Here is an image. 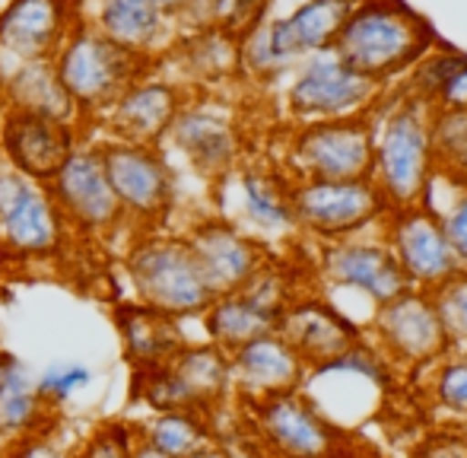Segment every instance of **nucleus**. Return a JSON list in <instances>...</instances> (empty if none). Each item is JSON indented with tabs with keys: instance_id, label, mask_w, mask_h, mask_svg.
Returning a JSON list of instances; mask_svg holds the SVG:
<instances>
[{
	"instance_id": "4c0bfd02",
	"label": "nucleus",
	"mask_w": 467,
	"mask_h": 458,
	"mask_svg": "<svg viewBox=\"0 0 467 458\" xmlns=\"http://www.w3.org/2000/svg\"><path fill=\"white\" fill-rule=\"evenodd\" d=\"M439 224L445 229V239H449L451 252H455V261L462 271H467V185L458 179L455 194H449L445 207L436 211Z\"/></svg>"
},
{
	"instance_id": "c85d7f7f",
	"label": "nucleus",
	"mask_w": 467,
	"mask_h": 458,
	"mask_svg": "<svg viewBox=\"0 0 467 458\" xmlns=\"http://www.w3.org/2000/svg\"><path fill=\"white\" fill-rule=\"evenodd\" d=\"M0 99H4L6 109H19V112L55 118V121L64 124L80 121V112H77L67 89L61 87L51 61L16 64V70H10L0 83Z\"/></svg>"
},
{
	"instance_id": "a211bd4d",
	"label": "nucleus",
	"mask_w": 467,
	"mask_h": 458,
	"mask_svg": "<svg viewBox=\"0 0 467 458\" xmlns=\"http://www.w3.org/2000/svg\"><path fill=\"white\" fill-rule=\"evenodd\" d=\"M213 297L242 290L271 261V248L226 217H203L182 233Z\"/></svg>"
},
{
	"instance_id": "9b49d317",
	"label": "nucleus",
	"mask_w": 467,
	"mask_h": 458,
	"mask_svg": "<svg viewBox=\"0 0 467 458\" xmlns=\"http://www.w3.org/2000/svg\"><path fill=\"white\" fill-rule=\"evenodd\" d=\"M293 299V277L271 258L242 290L213 297V303L201 316L207 344L220 347L223 353H233L235 347L254 341L261 335H271V331H277L283 309Z\"/></svg>"
},
{
	"instance_id": "c9c22d12",
	"label": "nucleus",
	"mask_w": 467,
	"mask_h": 458,
	"mask_svg": "<svg viewBox=\"0 0 467 458\" xmlns=\"http://www.w3.org/2000/svg\"><path fill=\"white\" fill-rule=\"evenodd\" d=\"M93 382V370L83 363H57L51 366L48 372H42V376L36 379V389L38 395H42V401L48 404V408H61V404H67L70 398L77 395L80 389H87V385Z\"/></svg>"
},
{
	"instance_id": "7c9ffc66",
	"label": "nucleus",
	"mask_w": 467,
	"mask_h": 458,
	"mask_svg": "<svg viewBox=\"0 0 467 458\" xmlns=\"http://www.w3.org/2000/svg\"><path fill=\"white\" fill-rule=\"evenodd\" d=\"M134 433L137 442L169 458H191L216 442L210 417L197 411H156L143 421H134Z\"/></svg>"
},
{
	"instance_id": "ea45409f",
	"label": "nucleus",
	"mask_w": 467,
	"mask_h": 458,
	"mask_svg": "<svg viewBox=\"0 0 467 458\" xmlns=\"http://www.w3.org/2000/svg\"><path fill=\"white\" fill-rule=\"evenodd\" d=\"M4 458H70V449H64V442L57 440V433H38V436H26V440L6 442Z\"/></svg>"
},
{
	"instance_id": "393cba45",
	"label": "nucleus",
	"mask_w": 467,
	"mask_h": 458,
	"mask_svg": "<svg viewBox=\"0 0 467 458\" xmlns=\"http://www.w3.org/2000/svg\"><path fill=\"white\" fill-rule=\"evenodd\" d=\"M277 335L302 357L306 366H318L363 341V328L325 297H296L283 309Z\"/></svg>"
},
{
	"instance_id": "2f4dec72",
	"label": "nucleus",
	"mask_w": 467,
	"mask_h": 458,
	"mask_svg": "<svg viewBox=\"0 0 467 458\" xmlns=\"http://www.w3.org/2000/svg\"><path fill=\"white\" fill-rule=\"evenodd\" d=\"M179 57L194 80H226V77L239 74V38L220 26L203 23L194 36L185 38Z\"/></svg>"
},
{
	"instance_id": "37998d69",
	"label": "nucleus",
	"mask_w": 467,
	"mask_h": 458,
	"mask_svg": "<svg viewBox=\"0 0 467 458\" xmlns=\"http://www.w3.org/2000/svg\"><path fill=\"white\" fill-rule=\"evenodd\" d=\"M191 458H235V455L229 453L226 446H220V442H213V446L201 449V453H197V455H191Z\"/></svg>"
},
{
	"instance_id": "7ed1b4c3",
	"label": "nucleus",
	"mask_w": 467,
	"mask_h": 458,
	"mask_svg": "<svg viewBox=\"0 0 467 458\" xmlns=\"http://www.w3.org/2000/svg\"><path fill=\"white\" fill-rule=\"evenodd\" d=\"M134 303L172 316L179 322L201 318L213 303V293L203 284L201 267L191 255L185 235L175 233H140L124 252Z\"/></svg>"
},
{
	"instance_id": "9d476101",
	"label": "nucleus",
	"mask_w": 467,
	"mask_h": 458,
	"mask_svg": "<svg viewBox=\"0 0 467 458\" xmlns=\"http://www.w3.org/2000/svg\"><path fill=\"white\" fill-rule=\"evenodd\" d=\"M283 175L293 182H344L372 175L369 118L296 124L283 147Z\"/></svg>"
},
{
	"instance_id": "f3484780",
	"label": "nucleus",
	"mask_w": 467,
	"mask_h": 458,
	"mask_svg": "<svg viewBox=\"0 0 467 458\" xmlns=\"http://www.w3.org/2000/svg\"><path fill=\"white\" fill-rule=\"evenodd\" d=\"M64 229L48 188L0 160V245L23 258H48L61 248Z\"/></svg>"
},
{
	"instance_id": "1a4fd4ad",
	"label": "nucleus",
	"mask_w": 467,
	"mask_h": 458,
	"mask_svg": "<svg viewBox=\"0 0 467 458\" xmlns=\"http://www.w3.org/2000/svg\"><path fill=\"white\" fill-rule=\"evenodd\" d=\"M289 201L299 235H308L318 245L372 233L388 213L385 198L372 179H289Z\"/></svg>"
},
{
	"instance_id": "4468645a",
	"label": "nucleus",
	"mask_w": 467,
	"mask_h": 458,
	"mask_svg": "<svg viewBox=\"0 0 467 458\" xmlns=\"http://www.w3.org/2000/svg\"><path fill=\"white\" fill-rule=\"evenodd\" d=\"M48 198L64 229L83 235H109L124 226V213L111 192L93 143H80L48 182Z\"/></svg>"
},
{
	"instance_id": "cd10ccee",
	"label": "nucleus",
	"mask_w": 467,
	"mask_h": 458,
	"mask_svg": "<svg viewBox=\"0 0 467 458\" xmlns=\"http://www.w3.org/2000/svg\"><path fill=\"white\" fill-rule=\"evenodd\" d=\"M57 427V411L42 401L36 376L16 353L4 350L0 370V446L26 436L51 433Z\"/></svg>"
},
{
	"instance_id": "39448f33",
	"label": "nucleus",
	"mask_w": 467,
	"mask_h": 458,
	"mask_svg": "<svg viewBox=\"0 0 467 458\" xmlns=\"http://www.w3.org/2000/svg\"><path fill=\"white\" fill-rule=\"evenodd\" d=\"M385 87L359 74L334 48L302 57L286 74L283 109L296 124L340 121V118H369L381 102Z\"/></svg>"
},
{
	"instance_id": "20e7f679",
	"label": "nucleus",
	"mask_w": 467,
	"mask_h": 458,
	"mask_svg": "<svg viewBox=\"0 0 467 458\" xmlns=\"http://www.w3.org/2000/svg\"><path fill=\"white\" fill-rule=\"evenodd\" d=\"M147 61L150 57L121 48L93 26L80 23L70 29L57 55L51 57L57 80L80 112V121L109 112L130 83L147 77Z\"/></svg>"
},
{
	"instance_id": "09e8293b",
	"label": "nucleus",
	"mask_w": 467,
	"mask_h": 458,
	"mask_svg": "<svg viewBox=\"0 0 467 458\" xmlns=\"http://www.w3.org/2000/svg\"><path fill=\"white\" fill-rule=\"evenodd\" d=\"M0 458H4V449H0Z\"/></svg>"
},
{
	"instance_id": "412c9836",
	"label": "nucleus",
	"mask_w": 467,
	"mask_h": 458,
	"mask_svg": "<svg viewBox=\"0 0 467 458\" xmlns=\"http://www.w3.org/2000/svg\"><path fill=\"white\" fill-rule=\"evenodd\" d=\"M223 185H229L235 204V217H226L229 224L245 229L267 248L271 242L299 239L289 201V179L283 172L267 166H235L223 179Z\"/></svg>"
},
{
	"instance_id": "6ab92c4d",
	"label": "nucleus",
	"mask_w": 467,
	"mask_h": 458,
	"mask_svg": "<svg viewBox=\"0 0 467 458\" xmlns=\"http://www.w3.org/2000/svg\"><path fill=\"white\" fill-rule=\"evenodd\" d=\"M169 143L188 166L210 182H223L242 160V134L233 112L213 99H188L169 128Z\"/></svg>"
},
{
	"instance_id": "a878e982",
	"label": "nucleus",
	"mask_w": 467,
	"mask_h": 458,
	"mask_svg": "<svg viewBox=\"0 0 467 458\" xmlns=\"http://www.w3.org/2000/svg\"><path fill=\"white\" fill-rule=\"evenodd\" d=\"M344 13L347 0H299L283 16L265 19L267 42H271V51L277 55L283 70L289 74L302 57L334 48Z\"/></svg>"
},
{
	"instance_id": "58836bf2",
	"label": "nucleus",
	"mask_w": 467,
	"mask_h": 458,
	"mask_svg": "<svg viewBox=\"0 0 467 458\" xmlns=\"http://www.w3.org/2000/svg\"><path fill=\"white\" fill-rule=\"evenodd\" d=\"M413 458H467V430L449 427L423 436L413 449Z\"/></svg>"
},
{
	"instance_id": "72a5a7b5",
	"label": "nucleus",
	"mask_w": 467,
	"mask_h": 458,
	"mask_svg": "<svg viewBox=\"0 0 467 458\" xmlns=\"http://www.w3.org/2000/svg\"><path fill=\"white\" fill-rule=\"evenodd\" d=\"M134 446V421H128V417H105V421L93 423L80 436V442L70 449V458H130Z\"/></svg>"
},
{
	"instance_id": "c03bdc74",
	"label": "nucleus",
	"mask_w": 467,
	"mask_h": 458,
	"mask_svg": "<svg viewBox=\"0 0 467 458\" xmlns=\"http://www.w3.org/2000/svg\"><path fill=\"white\" fill-rule=\"evenodd\" d=\"M445 172H451V175H455V179H462L464 185H467V153H464L462 160H458V162H455V166H451V169H445Z\"/></svg>"
},
{
	"instance_id": "f8f14e48",
	"label": "nucleus",
	"mask_w": 467,
	"mask_h": 458,
	"mask_svg": "<svg viewBox=\"0 0 467 458\" xmlns=\"http://www.w3.org/2000/svg\"><path fill=\"white\" fill-rule=\"evenodd\" d=\"M369 331L375 350L400 370H426L451 350L432 297L410 286L372 312Z\"/></svg>"
},
{
	"instance_id": "c756f323",
	"label": "nucleus",
	"mask_w": 467,
	"mask_h": 458,
	"mask_svg": "<svg viewBox=\"0 0 467 458\" xmlns=\"http://www.w3.org/2000/svg\"><path fill=\"white\" fill-rule=\"evenodd\" d=\"M169 16L156 0H99L93 29L115 45L150 57L166 36Z\"/></svg>"
},
{
	"instance_id": "f03ea898",
	"label": "nucleus",
	"mask_w": 467,
	"mask_h": 458,
	"mask_svg": "<svg viewBox=\"0 0 467 458\" xmlns=\"http://www.w3.org/2000/svg\"><path fill=\"white\" fill-rule=\"evenodd\" d=\"M372 124V175L388 211L423 201L426 185L439 169L432 150V109L404 93L381 106Z\"/></svg>"
},
{
	"instance_id": "ddd939ff",
	"label": "nucleus",
	"mask_w": 467,
	"mask_h": 458,
	"mask_svg": "<svg viewBox=\"0 0 467 458\" xmlns=\"http://www.w3.org/2000/svg\"><path fill=\"white\" fill-rule=\"evenodd\" d=\"M379 233L410 290L432 293L451 274L462 271L449 239H445V229L430 207H394L385 213Z\"/></svg>"
},
{
	"instance_id": "e433bc0d",
	"label": "nucleus",
	"mask_w": 467,
	"mask_h": 458,
	"mask_svg": "<svg viewBox=\"0 0 467 458\" xmlns=\"http://www.w3.org/2000/svg\"><path fill=\"white\" fill-rule=\"evenodd\" d=\"M267 6H271V0H207L203 16L210 26H220L239 38L242 32L267 16Z\"/></svg>"
},
{
	"instance_id": "0eeeda50",
	"label": "nucleus",
	"mask_w": 467,
	"mask_h": 458,
	"mask_svg": "<svg viewBox=\"0 0 467 458\" xmlns=\"http://www.w3.org/2000/svg\"><path fill=\"white\" fill-rule=\"evenodd\" d=\"M130 401L156 411H197L213 414L233 395L229 353L213 344H185L169 363L130 376Z\"/></svg>"
},
{
	"instance_id": "b1692460",
	"label": "nucleus",
	"mask_w": 467,
	"mask_h": 458,
	"mask_svg": "<svg viewBox=\"0 0 467 458\" xmlns=\"http://www.w3.org/2000/svg\"><path fill=\"white\" fill-rule=\"evenodd\" d=\"M74 26V0H6L0 6V48L19 64L51 61Z\"/></svg>"
},
{
	"instance_id": "a18cd8bd",
	"label": "nucleus",
	"mask_w": 467,
	"mask_h": 458,
	"mask_svg": "<svg viewBox=\"0 0 467 458\" xmlns=\"http://www.w3.org/2000/svg\"><path fill=\"white\" fill-rule=\"evenodd\" d=\"M130 458H169V455H162V453H156V449H150V446H143V442H137L134 455H130Z\"/></svg>"
},
{
	"instance_id": "49530a36",
	"label": "nucleus",
	"mask_w": 467,
	"mask_h": 458,
	"mask_svg": "<svg viewBox=\"0 0 467 458\" xmlns=\"http://www.w3.org/2000/svg\"><path fill=\"white\" fill-rule=\"evenodd\" d=\"M0 370H4V350H0Z\"/></svg>"
},
{
	"instance_id": "aec40b11",
	"label": "nucleus",
	"mask_w": 467,
	"mask_h": 458,
	"mask_svg": "<svg viewBox=\"0 0 467 458\" xmlns=\"http://www.w3.org/2000/svg\"><path fill=\"white\" fill-rule=\"evenodd\" d=\"M77 147H80L77 124H64L55 118L6 106L0 112V156L6 166L16 169L26 179L48 185Z\"/></svg>"
},
{
	"instance_id": "de8ad7c7",
	"label": "nucleus",
	"mask_w": 467,
	"mask_h": 458,
	"mask_svg": "<svg viewBox=\"0 0 467 458\" xmlns=\"http://www.w3.org/2000/svg\"><path fill=\"white\" fill-rule=\"evenodd\" d=\"M0 350H4V338H0Z\"/></svg>"
},
{
	"instance_id": "473e14b6",
	"label": "nucleus",
	"mask_w": 467,
	"mask_h": 458,
	"mask_svg": "<svg viewBox=\"0 0 467 458\" xmlns=\"http://www.w3.org/2000/svg\"><path fill=\"white\" fill-rule=\"evenodd\" d=\"M430 370V401L436 404L442 414L467 421V350H455L451 347L445 357H439Z\"/></svg>"
},
{
	"instance_id": "f704fd0d",
	"label": "nucleus",
	"mask_w": 467,
	"mask_h": 458,
	"mask_svg": "<svg viewBox=\"0 0 467 458\" xmlns=\"http://www.w3.org/2000/svg\"><path fill=\"white\" fill-rule=\"evenodd\" d=\"M430 297L439 312V322H442L449 344L455 350H467V271L451 274Z\"/></svg>"
},
{
	"instance_id": "4be33fe9",
	"label": "nucleus",
	"mask_w": 467,
	"mask_h": 458,
	"mask_svg": "<svg viewBox=\"0 0 467 458\" xmlns=\"http://www.w3.org/2000/svg\"><path fill=\"white\" fill-rule=\"evenodd\" d=\"M185 102L188 93L182 89V83L150 74L140 77L102 115V124L109 128L105 137L140 143V147H162Z\"/></svg>"
},
{
	"instance_id": "2eb2a0df",
	"label": "nucleus",
	"mask_w": 467,
	"mask_h": 458,
	"mask_svg": "<svg viewBox=\"0 0 467 458\" xmlns=\"http://www.w3.org/2000/svg\"><path fill=\"white\" fill-rule=\"evenodd\" d=\"M318 277L327 290L366 299L372 312L407 290L404 274L398 271L379 229L318 245Z\"/></svg>"
},
{
	"instance_id": "5701e85b",
	"label": "nucleus",
	"mask_w": 467,
	"mask_h": 458,
	"mask_svg": "<svg viewBox=\"0 0 467 458\" xmlns=\"http://www.w3.org/2000/svg\"><path fill=\"white\" fill-rule=\"evenodd\" d=\"M308 366L302 357L286 344V338L271 331L254 341L235 347L229 353V379H233V395L245 404H258L267 398L299 391L306 382Z\"/></svg>"
},
{
	"instance_id": "79ce46f5",
	"label": "nucleus",
	"mask_w": 467,
	"mask_h": 458,
	"mask_svg": "<svg viewBox=\"0 0 467 458\" xmlns=\"http://www.w3.org/2000/svg\"><path fill=\"white\" fill-rule=\"evenodd\" d=\"M156 4L162 6V13H166L169 19L191 16L194 10H201V23H207V16H203V6H207V0H156Z\"/></svg>"
},
{
	"instance_id": "423d86ee",
	"label": "nucleus",
	"mask_w": 467,
	"mask_h": 458,
	"mask_svg": "<svg viewBox=\"0 0 467 458\" xmlns=\"http://www.w3.org/2000/svg\"><path fill=\"white\" fill-rule=\"evenodd\" d=\"M391 379L394 366L363 338L327 363L308 366L299 391L334 427L344 430L369 421L391 389Z\"/></svg>"
},
{
	"instance_id": "6e6552de",
	"label": "nucleus",
	"mask_w": 467,
	"mask_h": 458,
	"mask_svg": "<svg viewBox=\"0 0 467 458\" xmlns=\"http://www.w3.org/2000/svg\"><path fill=\"white\" fill-rule=\"evenodd\" d=\"M93 150L121 204L124 224L137 226L140 233H160L175 207V172L162 156V147L102 137Z\"/></svg>"
},
{
	"instance_id": "a19ab883",
	"label": "nucleus",
	"mask_w": 467,
	"mask_h": 458,
	"mask_svg": "<svg viewBox=\"0 0 467 458\" xmlns=\"http://www.w3.org/2000/svg\"><path fill=\"white\" fill-rule=\"evenodd\" d=\"M432 109H451V112H467V51H462L451 68L445 87L439 89Z\"/></svg>"
},
{
	"instance_id": "f257e3e1",
	"label": "nucleus",
	"mask_w": 467,
	"mask_h": 458,
	"mask_svg": "<svg viewBox=\"0 0 467 458\" xmlns=\"http://www.w3.org/2000/svg\"><path fill=\"white\" fill-rule=\"evenodd\" d=\"M439 45L432 26L407 0H347L334 51L359 74L391 87Z\"/></svg>"
},
{
	"instance_id": "dca6fc26",
	"label": "nucleus",
	"mask_w": 467,
	"mask_h": 458,
	"mask_svg": "<svg viewBox=\"0 0 467 458\" xmlns=\"http://www.w3.org/2000/svg\"><path fill=\"white\" fill-rule=\"evenodd\" d=\"M252 430L261 449L274 458H334L340 430L302 391L248 404Z\"/></svg>"
},
{
	"instance_id": "bb28decb",
	"label": "nucleus",
	"mask_w": 467,
	"mask_h": 458,
	"mask_svg": "<svg viewBox=\"0 0 467 458\" xmlns=\"http://www.w3.org/2000/svg\"><path fill=\"white\" fill-rule=\"evenodd\" d=\"M111 322H115L124 363L130 366V376H140V372H150L156 366L169 363L188 344L185 335H182L179 318L162 316V312L134 303V299L111 306Z\"/></svg>"
}]
</instances>
